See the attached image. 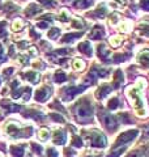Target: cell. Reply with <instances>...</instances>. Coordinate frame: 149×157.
I'll return each mask as SVG.
<instances>
[{
    "label": "cell",
    "mask_w": 149,
    "mask_h": 157,
    "mask_svg": "<svg viewBox=\"0 0 149 157\" xmlns=\"http://www.w3.org/2000/svg\"><path fill=\"white\" fill-rule=\"evenodd\" d=\"M137 134H139L137 130H131V131L123 132L122 135H119V136H118L117 143H115V147L122 145V144H126V143H128V141L133 140V139H135V137L137 136Z\"/></svg>",
    "instance_id": "277c9868"
},
{
    "label": "cell",
    "mask_w": 149,
    "mask_h": 157,
    "mask_svg": "<svg viewBox=\"0 0 149 157\" xmlns=\"http://www.w3.org/2000/svg\"><path fill=\"white\" fill-rule=\"evenodd\" d=\"M103 36H105V30H103L102 26H94L90 34H89V37L92 39H101Z\"/></svg>",
    "instance_id": "9c48e42d"
},
{
    "label": "cell",
    "mask_w": 149,
    "mask_h": 157,
    "mask_svg": "<svg viewBox=\"0 0 149 157\" xmlns=\"http://www.w3.org/2000/svg\"><path fill=\"white\" fill-rule=\"evenodd\" d=\"M141 81L140 80L137 82V85L135 86H130L127 89V96L131 98V102H132V105L133 107L136 109V113H137V115H140V117H145L148 113H147V106L145 104H144V100H143V93H141Z\"/></svg>",
    "instance_id": "6da1fadb"
},
{
    "label": "cell",
    "mask_w": 149,
    "mask_h": 157,
    "mask_svg": "<svg viewBox=\"0 0 149 157\" xmlns=\"http://www.w3.org/2000/svg\"><path fill=\"white\" fill-rule=\"evenodd\" d=\"M0 157H4V155L2 153V152H0Z\"/></svg>",
    "instance_id": "ee69618b"
},
{
    "label": "cell",
    "mask_w": 149,
    "mask_h": 157,
    "mask_svg": "<svg viewBox=\"0 0 149 157\" xmlns=\"http://www.w3.org/2000/svg\"><path fill=\"white\" fill-rule=\"evenodd\" d=\"M92 145L93 147H98V148H105L107 145V141H106V137L103 136L101 132H98L94 130L92 132Z\"/></svg>",
    "instance_id": "5b68a950"
},
{
    "label": "cell",
    "mask_w": 149,
    "mask_h": 157,
    "mask_svg": "<svg viewBox=\"0 0 149 157\" xmlns=\"http://www.w3.org/2000/svg\"><path fill=\"white\" fill-rule=\"evenodd\" d=\"M120 43H122V38L120 37H114V38L110 39V45L113 47H118Z\"/></svg>",
    "instance_id": "f1b7e54d"
},
{
    "label": "cell",
    "mask_w": 149,
    "mask_h": 157,
    "mask_svg": "<svg viewBox=\"0 0 149 157\" xmlns=\"http://www.w3.org/2000/svg\"><path fill=\"white\" fill-rule=\"evenodd\" d=\"M38 136H39V139H41V140H47L48 136H50L48 128H41V130H39V132H38Z\"/></svg>",
    "instance_id": "603a6c76"
},
{
    "label": "cell",
    "mask_w": 149,
    "mask_h": 157,
    "mask_svg": "<svg viewBox=\"0 0 149 157\" xmlns=\"http://www.w3.org/2000/svg\"><path fill=\"white\" fill-rule=\"evenodd\" d=\"M67 80V76H66V73H64L63 71L59 70L56 73H55V81L56 82H64Z\"/></svg>",
    "instance_id": "7402d4cb"
},
{
    "label": "cell",
    "mask_w": 149,
    "mask_h": 157,
    "mask_svg": "<svg viewBox=\"0 0 149 157\" xmlns=\"http://www.w3.org/2000/svg\"><path fill=\"white\" fill-rule=\"evenodd\" d=\"M11 152L14 157H24V147L22 145H12Z\"/></svg>",
    "instance_id": "2e32d148"
},
{
    "label": "cell",
    "mask_w": 149,
    "mask_h": 157,
    "mask_svg": "<svg viewBox=\"0 0 149 157\" xmlns=\"http://www.w3.org/2000/svg\"><path fill=\"white\" fill-rule=\"evenodd\" d=\"M77 38H80V34L78 33H71V34H67L66 38H63L62 41L63 42H72V41H76Z\"/></svg>",
    "instance_id": "44dd1931"
},
{
    "label": "cell",
    "mask_w": 149,
    "mask_h": 157,
    "mask_svg": "<svg viewBox=\"0 0 149 157\" xmlns=\"http://www.w3.org/2000/svg\"><path fill=\"white\" fill-rule=\"evenodd\" d=\"M54 143L58 145H63L66 143V134L62 130H56L55 134H54Z\"/></svg>",
    "instance_id": "30bf717a"
},
{
    "label": "cell",
    "mask_w": 149,
    "mask_h": 157,
    "mask_svg": "<svg viewBox=\"0 0 149 157\" xmlns=\"http://www.w3.org/2000/svg\"><path fill=\"white\" fill-rule=\"evenodd\" d=\"M115 2H118L119 4H122V6H123V4L126 3V0H115Z\"/></svg>",
    "instance_id": "7bdbcfd3"
},
{
    "label": "cell",
    "mask_w": 149,
    "mask_h": 157,
    "mask_svg": "<svg viewBox=\"0 0 149 157\" xmlns=\"http://www.w3.org/2000/svg\"><path fill=\"white\" fill-rule=\"evenodd\" d=\"M50 118L55 119V122H60V123L64 122V118L62 115H59V114H55V113H51V114H50Z\"/></svg>",
    "instance_id": "d6a6232c"
},
{
    "label": "cell",
    "mask_w": 149,
    "mask_h": 157,
    "mask_svg": "<svg viewBox=\"0 0 149 157\" xmlns=\"http://www.w3.org/2000/svg\"><path fill=\"white\" fill-rule=\"evenodd\" d=\"M128 157H144L141 153H139V152H133V153H131Z\"/></svg>",
    "instance_id": "ab89813d"
},
{
    "label": "cell",
    "mask_w": 149,
    "mask_h": 157,
    "mask_svg": "<svg viewBox=\"0 0 149 157\" xmlns=\"http://www.w3.org/2000/svg\"><path fill=\"white\" fill-rule=\"evenodd\" d=\"M73 68L77 71H81L85 68V62L81 60V59H74L73 60Z\"/></svg>",
    "instance_id": "d6986e66"
},
{
    "label": "cell",
    "mask_w": 149,
    "mask_h": 157,
    "mask_svg": "<svg viewBox=\"0 0 149 157\" xmlns=\"http://www.w3.org/2000/svg\"><path fill=\"white\" fill-rule=\"evenodd\" d=\"M118 18H119V14H118V13H114V14H111V24H115Z\"/></svg>",
    "instance_id": "8d00e7d4"
},
{
    "label": "cell",
    "mask_w": 149,
    "mask_h": 157,
    "mask_svg": "<svg viewBox=\"0 0 149 157\" xmlns=\"http://www.w3.org/2000/svg\"><path fill=\"white\" fill-rule=\"evenodd\" d=\"M59 34H60V30H59L58 28H52L51 30L48 32V38L50 39H56L59 37Z\"/></svg>",
    "instance_id": "cb8c5ba5"
},
{
    "label": "cell",
    "mask_w": 149,
    "mask_h": 157,
    "mask_svg": "<svg viewBox=\"0 0 149 157\" xmlns=\"http://www.w3.org/2000/svg\"><path fill=\"white\" fill-rule=\"evenodd\" d=\"M41 12H42V9L39 7H37L36 4H30V6L26 8V11H25L26 16H29V17H33V16H36L37 13H41Z\"/></svg>",
    "instance_id": "8fae6325"
},
{
    "label": "cell",
    "mask_w": 149,
    "mask_h": 157,
    "mask_svg": "<svg viewBox=\"0 0 149 157\" xmlns=\"http://www.w3.org/2000/svg\"><path fill=\"white\" fill-rule=\"evenodd\" d=\"M126 148H127V147H122V148H118V149L114 151L111 155H109L107 157H118V156H120V155L123 153V152L126 151Z\"/></svg>",
    "instance_id": "83f0119b"
},
{
    "label": "cell",
    "mask_w": 149,
    "mask_h": 157,
    "mask_svg": "<svg viewBox=\"0 0 149 157\" xmlns=\"http://www.w3.org/2000/svg\"><path fill=\"white\" fill-rule=\"evenodd\" d=\"M26 77L33 82V84H37L39 81V75L37 72H26Z\"/></svg>",
    "instance_id": "ffe728a7"
},
{
    "label": "cell",
    "mask_w": 149,
    "mask_h": 157,
    "mask_svg": "<svg viewBox=\"0 0 149 157\" xmlns=\"http://www.w3.org/2000/svg\"><path fill=\"white\" fill-rule=\"evenodd\" d=\"M103 123H105L106 128L110 130V131L115 130L117 127H118V124H119L118 121L114 117H111V115H105V117H103Z\"/></svg>",
    "instance_id": "ba28073f"
},
{
    "label": "cell",
    "mask_w": 149,
    "mask_h": 157,
    "mask_svg": "<svg viewBox=\"0 0 149 157\" xmlns=\"http://www.w3.org/2000/svg\"><path fill=\"white\" fill-rule=\"evenodd\" d=\"M38 2H41V3H43L46 7H55V2L54 0H38Z\"/></svg>",
    "instance_id": "836d02e7"
},
{
    "label": "cell",
    "mask_w": 149,
    "mask_h": 157,
    "mask_svg": "<svg viewBox=\"0 0 149 157\" xmlns=\"http://www.w3.org/2000/svg\"><path fill=\"white\" fill-rule=\"evenodd\" d=\"M6 32V22H0V33Z\"/></svg>",
    "instance_id": "60d3db41"
},
{
    "label": "cell",
    "mask_w": 149,
    "mask_h": 157,
    "mask_svg": "<svg viewBox=\"0 0 149 157\" xmlns=\"http://www.w3.org/2000/svg\"><path fill=\"white\" fill-rule=\"evenodd\" d=\"M84 90V86H80V88H66V90L63 92V98L66 101H71L72 98L78 94V93H81Z\"/></svg>",
    "instance_id": "8992f818"
},
{
    "label": "cell",
    "mask_w": 149,
    "mask_h": 157,
    "mask_svg": "<svg viewBox=\"0 0 149 157\" xmlns=\"http://www.w3.org/2000/svg\"><path fill=\"white\" fill-rule=\"evenodd\" d=\"M141 7L145 11H149V0H141Z\"/></svg>",
    "instance_id": "d590c367"
},
{
    "label": "cell",
    "mask_w": 149,
    "mask_h": 157,
    "mask_svg": "<svg viewBox=\"0 0 149 157\" xmlns=\"http://www.w3.org/2000/svg\"><path fill=\"white\" fill-rule=\"evenodd\" d=\"M7 134L9 136H12V137H20V136H32L33 132H26V128H21L17 123H14V122H11V123H8L7 124Z\"/></svg>",
    "instance_id": "7a4b0ae2"
},
{
    "label": "cell",
    "mask_w": 149,
    "mask_h": 157,
    "mask_svg": "<svg viewBox=\"0 0 149 157\" xmlns=\"http://www.w3.org/2000/svg\"><path fill=\"white\" fill-rule=\"evenodd\" d=\"M72 26L76 29H82L84 28V22L81 18H74V21L72 22Z\"/></svg>",
    "instance_id": "f546056e"
},
{
    "label": "cell",
    "mask_w": 149,
    "mask_h": 157,
    "mask_svg": "<svg viewBox=\"0 0 149 157\" xmlns=\"http://www.w3.org/2000/svg\"><path fill=\"white\" fill-rule=\"evenodd\" d=\"M12 29H13L14 32H20V30H22V29H24V21H22V20H20V18L14 20L13 24H12Z\"/></svg>",
    "instance_id": "ac0fdd59"
},
{
    "label": "cell",
    "mask_w": 149,
    "mask_h": 157,
    "mask_svg": "<svg viewBox=\"0 0 149 157\" xmlns=\"http://www.w3.org/2000/svg\"><path fill=\"white\" fill-rule=\"evenodd\" d=\"M46 157H58V152L55 149L50 148V149H47V156Z\"/></svg>",
    "instance_id": "e575fe53"
},
{
    "label": "cell",
    "mask_w": 149,
    "mask_h": 157,
    "mask_svg": "<svg viewBox=\"0 0 149 157\" xmlns=\"http://www.w3.org/2000/svg\"><path fill=\"white\" fill-rule=\"evenodd\" d=\"M130 30H131V22H130V21L122 22V25H120V32L127 33V32H130Z\"/></svg>",
    "instance_id": "4316f807"
},
{
    "label": "cell",
    "mask_w": 149,
    "mask_h": 157,
    "mask_svg": "<svg viewBox=\"0 0 149 157\" xmlns=\"http://www.w3.org/2000/svg\"><path fill=\"white\" fill-rule=\"evenodd\" d=\"M139 62L141 63V66L149 67V50H144L140 55H139Z\"/></svg>",
    "instance_id": "5bb4252c"
},
{
    "label": "cell",
    "mask_w": 149,
    "mask_h": 157,
    "mask_svg": "<svg viewBox=\"0 0 149 157\" xmlns=\"http://www.w3.org/2000/svg\"><path fill=\"white\" fill-rule=\"evenodd\" d=\"M110 92H111V86L109 85V84H103V85L98 89V92H97V97H98V98H105Z\"/></svg>",
    "instance_id": "7c38bea8"
},
{
    "label": "cell",
    "mask_w": 149,
    "mask_h": 157,
    "mask_svg": "<svg viewBox=\"0 0 149 157\" xmlns=\"http://www.w3.org/2000/svg\"><path fill=\"white\" fill-rule=\"evenodd\" d=\"M51 94V89L50 88H41L36 92V100L39 102H44Z\"/></svg>",
    "instance_id": "52a82bcc"
},
{
    "label": "cell",
    "mask_w": 149,
    "mask_h": 157,
    "mask_svg": "<svg viewBox=\"0 0 149 157\" xmlns=\"http://www.w3.org/2000/svg\"><path fill=\"white\" fill-rule=\"evenodd\" d=\"M118 106H119V100L118 98H111V100L109 101V109L110 110H115Z\"/></svg>",
    "instance_id": "484cf974"
},
{
    "label": "cell",
    "mask_w": 149,
    "mask_h": 157,
    "mask_svg": "<svg viewBox=\"0 0 149 157\" xmlns=\"http://www.w3.org/2000/svg\"><path fill=\"white\" fill-rule=\"evenodd\" d=\"M92 113H93L92 107L86 101L81 102V104L76 107V115H77V118H80V119H88V118H90Z\"/></svg>",
    "instance_id": "3957f363"
},
{
    "label": "cell",
    "mask_w": 149,
    "mask_h": 157,
    "mask_svg": "<svg viewBox=\"0 0 149 157\" xmlns=\"http://www.w3.org/2000/svg\"><path fill=\"white\" fill-rule=\"evenodd\" d=\"M98 55H99V58H101L102 60H107L109 55H110V50H109L106 46L101 45V46L98 47Z\"/></svg>",
    "instance_id": "9a60e30c"
},
{
    "label": "cell",
    "mask_w": 149,
    "mask_h": 157,
    "mask_svg": "<svg viewBox=\"0 0 149 157\" xmlns=\"http://www.w3.org/2000/svg\"><path fill=\"white\" fill-rule=\"evenodd\" d=\"M12 72H13V68H8L7 71L4 70V76H9V75H11Z\"/></svg>",
    "instance_id": "b9f144b4"
},
{
    "label": "cell",
    "mask_w": 149,
    "mask_h": 157,
    "mask_svg": "<svg viewBox=\"0 0 149 157\" xmlns=\"http://www.w3.org/2000/svg\"><path fill=\"white\" fill-rule=\"evenodd\" d=\"M72 145L73 147H82V141H81V139L80 137H77V136H73V139H72Z\"/></svg>",
    "instance_id": "1f68e13d"
},
{
    "label": "cell",
    "mask_w": 149,
    "mask_h": 157,
    "mask_svg": "<svg viewBox=\"0 0 149 157\" xmlns=\"http://www.w3.org/2000/svg\"><path fill=\"white\" fill-rule=\"evenodd\" d=\"M147 156H148V157H149V151H148V152H147Z\"/></svg>",
    "instance_id": "f6af8a7d"
},
{
    "label": "cell",
    "mask_w": 149,
    "mask_h": 157,
    "mask_svg": "<svg viewBox=\"0 0 149 157\" xmlns=\"http://www.w3.org/2000/svg\"><path fill=\"white\" fill-rule=\"evenodd\" d=\"M58 18L60 20V21H68V20H69V14H68V12L66 11V9H63L62 13H60V16H59Z\"/></svg>",
    "instance_id": "4dcf8cb0"
},
{
    "label": "cell",
    "mask_w": 149,
    "mask_h": 157,
    "mask_svg": "<svg viewBox=\"0 0 149 157\" xmlns=\"http://www.w3.org/2000/svg\"><path fill=\"white\" fill-rule=\"evenodd\" d=\"M92 3H93V0H78V2L74 3V6H76V7H80V8H84V7L90 6Z\"/></svg>",
    "instance_id": "d4e9b609"
},
{
    "label": "cell",
    "mask_w": 149,
    "mask_h": 157,
    "mask_svg": "<svg viewBox=\"0 0 149 157\" xmlns=\"http://www.w3.org/2000/svg\"><path fill=\"white\" fill-rule=\"evenodd\" d=\"M122 82H123V73H122L120 70H119V71H117V73H115V78H114V86H115V88L120 86Z\"/></svg>",
    "instance_id": "e0dca14e"
},
{
    "label": "cell",
    "mask_w": 149,
    "mask_h": 157,
    "mask_svg": "<svg viewBox=\"0 0 149 157\" xmlns=\"http://www.w3.org/2000/svg\"><path fill=\"white\" fill-rule=\"evenodd\" d=\"M78 50H80L81 52H84L85 55H88V56H92V46H90V43L89 42H82V43H80L78 45Z\"/></svg>",
    "instance_id": "4fadbf2b"
},
{
    "label": "cell",
    "mask_w": 149,
    "mask_h": 157,
    "mask_svg": "<svg viewBox=\"0 0 149 157\" xmlns=\"http://www.w3.org/2000/svg\"><path fill=\"white\" fill-rule=\"evenodd\" d=\"M38 28L46 29V28H48V22H39V24H38Z\"/></svg>",
    "instance_id": "74e56055"
},
{
    "label": "cell",
    "mask_w": 149,
    "mask_h": 157,
    "mask_svg": "<svg viewBox=\"0 0 149 157\" xmlns=\"http://www.w3.org/2000/svg\"><path fill=\"white\" fill-rule=\"evenodd\" d=\"M33 148H34V151H38V153H42V148H41V145L33 144Z\"/></svg>",
    "instance_id": "f35d334b"
}]
</instances>
